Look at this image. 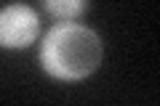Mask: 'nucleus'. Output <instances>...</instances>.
<instances>
[{"instance_id": "f257e3e1", "label": "nucleus", "mask_w": 160, "mask_h": 106, "mask_svg": "<svg viewBox=\"0 0 160 106\" xmlns=\"http://www.w3.org/2000/svg\"><path fill=\"white\" fill-rule=\"evenodd\" d=\"M102 56L104 48L96 32L75 21H59L51 27L40 45V67L64 82H78L93 74Z\"/></svg>"}, {"instance_id": "f03ea898", "label": "nucleus", "mask_w": 160, "mask_h": 106, "mask_svg": "<svg viewBox=\"0 0 160 106\" xmlns=\"http://www.w3.org/2000/svg\"><path fill=\"white\" fill-rule=\"evenodd\" d=\"M40 32L38 13L24 3H11L0 8V48L16 50L35 43Z\"/></svg>"}, {"instance_id": "7ed1b4c3", "label": "nucleus", "mask_w": 160, "mask_h": 106, "mask_svg": "<svg viewBox=\"0 0 160 106\" xmlns=\"http://www.w3.org/2000/svg\"><path fill=\"white\" fill-rule=\"evenodd\" d=\"M43 8L56 21H75L86 13L88 0H43Z\"/></svg>"}]
</instances>
